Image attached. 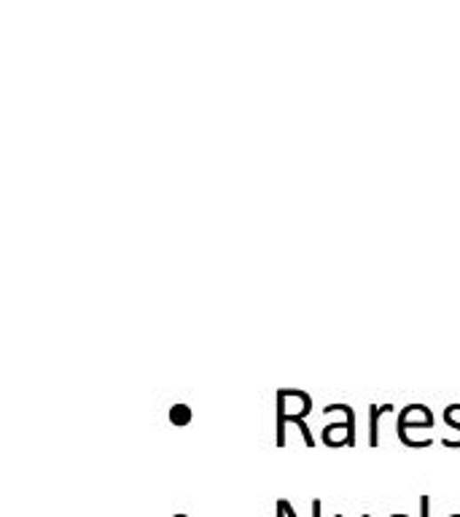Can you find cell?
Returning a JSON list of instances; mask_svg holds the SVG:
<instances>
[{"mask_svg":"<svg viewBox=\"0 0 460 517\" xmlns=\"http://www.w3.org/2000/svg\"><path fill=\"white\" fill-rule=\"evenodd\" d=\"M393 410V404H372L369 407V445L377 448L380 445V418L388 415Z\"/></svg>","mask_w":460,"mask_h":517,"instance_id":"3957f363","label":"cell"},{"mask_svg":"<svg viewBox=\"0 0 460 517\" xmlns=\"http://www.w3.org/2000/svg\"><path fill=\"white\" fill-rule=\"evenodd\" d=\"M361 517H369V514H361Z\"/></svg>","mask_w":460,"mask_h":517,"instance_id":"5bb4252c","label":"cell"},{"mask_svg":"<svg viewBox=\"0 0 460 517\" xmlns=\"http://www.w3.org/2000/svg\"><path fill=\"white\" fill-rule=\"evenodd\" d=\"M175 517H186V514H175Z\"/></svg>","mask_w":460,"mask_h":517,"instance_id":"4fadbf2b","label":"cell"},{"mask_svg":"<svg viewBox=\"0 0 460 517\" xmlns=\"http://www.w3.org/2000/svg\"><path fill=\"white\" fill-rule=\"evenodd\" d=\"M278 517H286V512H283L281 506H278Z\"/></svg>","mask_w":460,"mask_h":517,"instance_id":"8fae6325","label":"cell"},{"mask_svg":"<svg viewBox=\"0 0 460 517\" xmlns=\"http://www.w3.org/2000/svg\"><path fill=\"white\" fill-rule=\"evenodd\" d=\"M433 428V415L425 404H407L399 415V434H412V431Z\"/></svg>","mask_w":460,"mask_h":517,"instance_id":"7a4b0ae2","label":"cell"},{"mask_svg":"<svg viewBox=\"0 0 460 517\" xmlns=\"http://www.w3.org/2000/svg\"><path fill=\"white\" fill-rule=\"evenodd\" d=\"M452 517H460V514H452Z\"/></svg>","mask_w":460,"mask_h":517,"instance_id":"9a60e30c","label":"cell"},{"mask_svg":"<svg viewBox=\"0 0 460 517\" xmlns=\"http://www.w3.org/2000/svg\"><path fill=\"white\" fill-rule=\"evenodd\" d=\"M331 412H342L345 415V423H347V448L355 445V412L350 404H329L323 407V415H331Z\"/></svg>","mask_w":460,"mask_h":517,"instance_id":"5b68a950","label":"cell"},{"mask_svg":"<svg viewBox=\"0 0 460 517\" xmlns=\"http://www.w3.org/2000/svg\"><path fill=\"white\" fill-rule=\"evenodd\" d=\"M321 509H323V504H321V498H315L313 501V517H321Z\"/></svg>","mask_w":460,"mask_h":517,"instance_id":"30bf717a","label":"cell"},{"mask_svg":"<svg viewBox=\"0 0 460 517\" xmlns=\"http://www.w3.org/2000/svg\"><path fill=\"white\" fill-rule=\"evenodd\" d=\"M278 504L283 506V512H286V517H297V512H294V506H291V501H286V498H281Z\"/></svg>","mask_w":460,"mask_h":517,"instance_id":"9c48e42d","label":"cell"},{"mask_svg":"<svg viewBox=\"0 0 460 517\" xmlns=\"http://www.w3.org/2000/svg\"><path fill=\"white\" fill-rule=\"evenodd\" d=\"M323 445L326 448H339V445H347V423H329L321 434Z\"/></svg>","mask_w":460,"mask_h":517,"instance_id":"277c9868","label":"cell"},{"mask_svg":"<svg viewBox=\"0 0 460 517\" xmlns=\"http://www.w3.org/2000/svg\"><path fill=\"white\" fill-rule=\"evenodd\" d=\"M310 410H313V402H310V399H307L305 404H299V407H289V402H286L283 394L278 391V448L286 445V426H289V423H294V426L299 428V434H302V440H305L307 448L315 445V437L310 434V428H307V415H310Z\"/></svg>","mask_w":460,"mask_h":517,"instance_id":"6da1fadb","label":"cell"},{"mask_svg":"<svg viewBox=\"0 0 460 517\" xmlns=\"http://www.w3.org/2000/svg\"><path fill=\"white\" fill-rule=\"evenodd\" d=\"M420 517H431V496H420Z\"/></svg>","mask_w":460,"mask_h":517,"instance_id":"ba28073f","label":"cell"},{"mask_svg":"<svg viewBox=\"0 0 460 517\" xmlns=\"http://www.w3.org/2000/svg\"><path fill=\"white\" fill-rule=\"evenodd\" d=\"M192 418H194V410L189 404H172L170 407V423H175V426H189Z\"/></svg>","mask_w":460,"mask_h":517,"instance_id":"8992f818","label":"cell"},{"mask_svg":"<svg viewBox=\"0 0 460 517\" xmlns=\"http://www.w3.org/2000/svg\"><path fill=\"white\" fill-rule=\"evenodd\" d=\"M391 517H409V514H391Z\"/></svg>","mask_w":460,"mask_h":517,"instance_id":"7c38bea8","label":"cell"},{"mask_svg":"<svg viewBox=\"0 0 460 517\" xmlns=\"http://www.w3.org/2000/svg\"><path fill=\"white\" fill-rule=\"evenodd\" d=\"M460 412V404H449L447 410H444V423L449 426V428H455V431H460V420L455 418Z\"/></svg>","mask_w":460,"mask_h":517,"instance_id":"52a82bcc","label":"cell"}]
</instances>
